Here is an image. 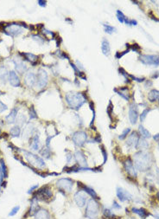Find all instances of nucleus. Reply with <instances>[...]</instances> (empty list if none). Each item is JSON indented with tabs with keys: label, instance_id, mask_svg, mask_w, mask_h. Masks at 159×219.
Instances as JSON below:
<instances>
[{
	"label": "nucleus",
	"instance_id": "obj_55",
	"mask_svg": "<svg viewBox=\"0 0 159 219\" xmlns=\"http://www.w3.org/2000/svg\"><path fill=\"white\" fill-rule=\"evenodd\" d=\"M8 109V107L0 101V113H3Z\"/></svg>",
	"mask_w": 159,
	"mask_h": 219
},
{
	"label": "nucleus",
	"instance_id": "obj_11",
	"mask_svg": "<svg viewBox=\"0 0 159 219\" xmlns=\"http://www.w3.org/2000/svg\"><path fill=\"white\" fill-rule=\"evenodd\" d=\"M48 82V73L42 69H39L37 76V86L38 88H43Z\"/></svg>",
	"mask_w": 159,
	"mask_h": 219
},
{
	"label": "nucleus",
	"instance_id": "obj_46",
	"mask_svg": "<svg viewBox=\"0 0 159 219\" xmlns=\"http://www.w3.org/2000/svg\"><path fill=\"white\" fill-rule=\"evenodd\" d=\"M32 38H33L34 40L37 41V43L39 44H44L45 40L42 38V37H41L40 36H37V35H34V36H32Z\"/></svg>",
	"mask_w": 159,
	"mask_h": 219
},
{
	"label": "nucleus",
	"instance_id": "obj_26",
	"mask_svg": "<svg viewBox=\"0 0 159 219\" xmlns=\"http://www.w3.org/2000/svg\"><path fill=\"white\" fill-rule=\"evenodd\" d=\"M101 51L106 56H108L111 54V47L109 41L107 38H103V40L101 42Z\"/></svg>",
	"mask_w": 159,
	"mask_h": 219
},
{
	"label": "nucleus",
	"instance_id": "obj_53",
	"mask_svg": "<svg viewBox=\"0 0 159 219\" xmlns=\"http://www.w3.org/2000/svg\"><path fill=\"white\" fill-rule=\"evenodd\" d=\"M37 188H39V185H34L30 187V189L28 190V194H31L35 192V190H37Z\"/></svg>",
	"mask_w": 159,
	"mask_h": 219
},
{
	"label": "nucleus",
	"instance_id": "obj_39",
	"mask_svg": "<svg viewBox=\"0 0 159 219\" xmlns=\"http://www.w3.org/2000/svg\"><path fill=\"white\" fill-rule=\"evenodd\" d=\"M130 133H131V128H126V129H125V130L122 132V133L118 136V139L123 140V139H126V138L128 137V135H129Z\"/></svg>",
	"mask_w": 159,
	"mask_h": 219
},
{
	"label": "nucleus",
	"instance_id": "obj_44",
	"mask_svg": "<svg viewBox=\"0 0 159 219\" xmlns=\"http://www.w3.org/2000/svg\"><path fill=\"white\" fill-rule=\"evenodd\" d=\"M19 210H20V206L19 205H17L15 207H13V208L11 209L10 213H9V216H14L15 215H17V212L19 211Z\"/></svg>",
	"mask_w": 159,
	"mask_h": 219
},
{
	"label": "nucleus",
	"instance_id": "obj_60",
	"mask_svg": "<svg viewBox=\"0 0 159 219\" xmlns=\"http://www.w3.org/2000/svg\"><path fill=\"white\" fill-rule=\"evenodd\" d=\"M153 139H154V140H156V141L159 142V133H157V134H156V135L153 136Z\"/></svg>",
	"mask_w": 159,
	"mask_h": 219
},
{
	"label": "nucleus",
	"instance_id": "obj_3",
	"mask_svg": "<svg viewBox=\"0 0 159 219\" xmlns=\"http://www.w3.org/2000/svg\"><path fill=\"white\" fill-rule=\"evenodd\" d=\"M85 208V217L87 219H97L100 215V206L96 199H89Z\"/></svg>",
	"mask_w": 159,
	"mask_h": 219
},
{
	"label": "nucleus",
	"instance_id": "obj_22",
	"mask_svg": "<svg viewBox=\"0 0 159 219\" xmlns=\"http://www.w3.org/2000/svg\"><path fill=\"white\" fill-rule=\"evenodd\" d=\"M39 209H40V207L38 205V201L35 198H32L30 201V207L28 211L27 215H28V216H34Z\"/></svg>",
	"mask_w": 159,
	"mask_h": 219
},
{
	"label": "nucleus",
	"instance_id": "obj_8",
	"mask_svg": "<svg viewBox=\"0 0 159 219\" xmlns=\"http://www.w3.org/2000/svg\"><path fill=\"white\" fill-rule=\"evenodd\" d=\"M56 186L65 192H71L74 187V180L69 178H62L56 181Z\"/></svg>",
	"mask_w": 159,
	"mask_h": 219
},
{
	"label": "nucleus",
	"instance_id": "obj_27",
	"mask_svg": "<svg viewBox=\"0 0 159 219\" xmlns=\"http://www.w3.org/2000/svg\"><path fill=\"white\" fill-rule=\"evenodd\" d=\"M132 212L134 214H137L143 219H145L148 216H150V213L144 208H134L133 207L132 209Z\"/></svg>",
	"mask_w": 159,
	"mask_h": 219
},
{
	"label": "nucleus",
	"instance_id": "obj_52",
	"mask_svg": "<svg viewBox=\"0 0 159 219\" xmlns=\"http://www.w3.org/2000/svg\"><path fill=\"white\" fill-rule=\"evenodd\" d=\"M112 209H114V210H118H118H121V209H122V206L119 205L117 201H115V200L112 202Z\"/></svg>",
	"mask_w": 159,
	"mask_h": 219
},
{
	"label": "nucleus",
	"instance_id": "obj_1",
	"mask_svg": "<svg viewBox=\"0 0 159 219\" xmlns=\"http://www.w3.org/2000/svg\"><path fill=\"white\" fill-rule=\"evenodd\" d=\"M135 167L140 172H146L152 164V155L144 151H139L133 156Z\"/></svg>",
	"mask_w": 159,
	"mask_h": 219
},
{
	"label": "nucleus",
	"instance_id": "obj_19",
	"mask_svg": "<svg viewBox=\"0 0 159 219\" xmlns=\"http://www.w3.org/2000/svg\"><path fill=\"white\" fill-rule=\"evenodd\" d=\"M24 82L29 88H32L34 85L37 83V76L34 74V72L29 71L28 73L25 74Z\"/></svg>",
	"mask_w": 159,
	"mask_h": 219
},
{
	"label": "nucleus",
	"instance_id": "obj_24",
	"mask_svg": "<svg viewBox=\"0 0 159 219\" xmlns=\"http://www.w3.org/2000/svg\"><path fill=\"white\" fill-rule=\"evenodd\" d=\"M30 146V148L34 150V151H38L39 150V148H40V137H39V134L36 133L31 137Z\"/></svg>",
	"mask_w": 159,
	"mask_h": 219
},
{
	"label": "nucleus",
	"instance_id": "obj_51",
	"mask_svg": "<svg viewBox=\"0 0 159 219\" xmlns=\"http://www.w3.org/2000/svg\"><path fill=\"white\" fill-rule=\"evenodd\" d=\"M130 51V50L129 49H127L126 50H125V51H123V52H117L116 53V55H115V56H116V58L117 59H120L121 57H122L123 55H125L126 54H127L128 52Z\"/></svg>",
	"mask_w": 159,
	"mask_h": 219
},
{
	"label": "nucleus",
	"instance_id": "obj_48",
	"mask_svg": "<svg viewBox=\"0 0 159 219\" xmlns=\"http://www.w3.org/2000/svg\"><path fill=\"white\" fill-rule=\"evenodd\" d=\"M125 23H126V24H127V25H130V26H136V25H137V21H136V20H134V19L126 18Z\"/></svg>",
	"mask_w": 159,
	"mask_h": 219
},
{
	"label": "nucleus",
	"instance_id": "obj_6",
	"mask_svg": "<svg viewBox=\"0 0 159 219\" xmlns=\"http://www.w3.org/2000/svg\"><path fill=\"white\" fill-rule=\"evenodd\" d=\"M3 31L4 34L10 37H17L23 31L22 26L20 25L17 23H9L7 25L3 26Z\"/></svg>",
	"mask_w": 159,
	"mask_h": 219
},
{
	"label": "nucleus",
	"instance_id": "obj_25",
	"mask_svg": "<svg viewBox=\"0 0 159 219\" xmlns=\"http://www.w3.org/2000/svg\"><path fill=\"white\" fill-rule=\"evenodd\" d=\"M35 133V128L32 124H28L26 126V128L23 129V133H22V138L24 139L31 138Z\"/></svg>",
	"mask_w": 159,
	"mask_h": 219
},
{
	"label": "nucleus",
	"instance_id": "obj_30",
	"mask_svg": "<svg viewBox=\"0 0 159 219\" xmlns=\"http://www.w3.org/2000/svg\"><path fill=\"white\" fill-rule=\"evenodd\" d=\"M102 214H103V217L105 219H115L117 217V215L112 211L111 209L105 207L102 211Z\"/></svg>",
	"mask_w": 159,
	"mask_h": 219
},
{
	"label": "nucleus",
	"instance_id": "obj_5",
	"mask_svg": "<svg viewBox=\"0 0 159 219\" xmlns=\"http://www.w3.org/2000/svg\"><path fill=\"white\" fill-rule=\"evenodd\" d=\"M53 196L52 190L49 186H42L38 190H36L33 194L32 198L37 199V201H48L50 200Z\"/></svg>",
	"mask_w": 159,
	"mask_h": 219
},
{
	"label": "nucleus",
	"instance_id": "obj_59",
	"mask_svg": "<svg viewBox=\"0 0 159 219\" xmlns=\"http://www.w3.org/2000/svg\"><path fill=\"white\" fill-rule=\"evenodd\" d=\"M4 174H3V172H2V170H1V168H0V184H2V182H3V180H4Z\"/></svg>",
	"mask_w": 159,
	"mask_h": 219
},
{
	"label": "nucleus",
	"instance_id": "obj_42",
	"mask_svg": "<svg viewBox=\"0 0 159 219\" xmlns=\"http://www.w3.org/2000/svg\"><path fill=\"white\" fill-rule=\"evenodd\" d=\"M151 108H145V109L142 112V113L140 114V121L141 122H144V120L146 119V117H147V114H148L149 113H150V111H151Z\"/></svg>",
	"mask_w": 159,
	"mask_h": 219
},
{
	"label": "nucleus",
	"instance_id": "obj_2",
	"mask_svg": "<svg viewBox=\"0 0 159 219\" xmlns=\"http://www.w3.org/2000/svg\"><path fill=\"white\" fill-rule=\"evenodd\" d=\"M65 100L67 102V104L71 109L79 110L87 102L86 96L82 93L79 92L70 91L66 94Z\"/></svg>",
	"mask_w": 159,
	"mask_h": 219
},
{
	"label": "nucleus",
	"instance_id": "obj_57",
	"mask_svg": "<svg viewBox=\"0 0 159 219\" xmlns=\"http://www.w3.org/2000/svg\"><path fill=\"white\" fill-rule=\"evenodd\" d=\"M76 67L78 68V70H84V67H83V65L82 64V62H79V61H76Z\"/></svg>",
	"mask_w": 159,
	"mask_h": 219
},
{
	"label": "nucleus",
	"instance_id": "obj_28",
	"mask_svg": "<svg viewBox=\"0 0 159 219\" xmlns=\"http://www.w3.org/2000/svg\"><path fill=\"white\" fill-rule=\"evenodd\" d=\"M21 55H22L27 61L32 62L34 65H35V64L37 63V61H38V55L32 54V53H29V52H27V53H21Z\"/></svg>",
	"mask_w": 159,
	"mask_h": 219
},
{
	"label": "nucleus",
	"instance_id": "obj_12",
	"mask_svg": "<svg viewBox=\"0 0 159 219\" xmlns=\"http://www.w3.org/2000/svg\"><path fill=\"white\" fill-rule=\"evenodd\" d=\"M116 195H117V197L118 198V200L120 201V202H122V203L132 199V195L130 193L128 190H125L122 187H117V189H116Z\"/></svg>",
	"mask_w": 159,
	"mask_h": 219
},
{
	"label": "nucleus",
	"instance_id": "obj_47",
	"mask_svg": "<svg viewBox=\"0 0 159 219\" xmlns=\"http://www.w3.org/2000/svg\"><path fill=\"white\" fill-rule=\"evenodd\" d=\"M113 91L115 92V93H117L119 96H121L123 99H125L126 101H129V96H127V95H126V94H124L123 92L119 91V90H118L117 88H114L113 89Z\"/></svg>",
	"mask_w": 159,
	"mask_h": 219
},
{
	"label": "nucleus",
	"instance_id": "obj_45",
	"mask_svg": "<svg viewBox=\"0 0 159 219\" xmlns=\"http://www.w3.org/2000/svg\"><path fill=\"white\" fill-rule=\"evenodd\" d=\"M65 152H67V154H66V161H67V164H69L71 161L73 160L74 156L73 155V154H72L71 152H68V151H65Z\"/></svg>",
	"mask_w": 159,
	"mask_h": 219
},
{
	"label": "nucleus",
	"instance_id": "obj_35",
	"mask_svg": "<svg viewBox=\"0 0 159 219\" xmlns=\"http://www.w3.org/2000/svg\"><path fill=\"white\" fill-rule=\"evenodd\" d=\"M7 77H9V74H7L6 69L4 68V67L0 68V81L4 83L5 81L7 80Z\"/></svg>",
	"mask_w": 159,
	"mask_h": 219
},
{
	"label": "nucleus",
	"instance_id": "obj_56",
	"mask_svg": "<svg viewBox=\"0 0 159 219\" xmlns=\"http://www.w3.org/2000/svg\"><path fill=\"white\" fill-rule=\"evenodd\" d=\"M132 50H133V51L139 52V51H140L141 48H140V46H139V45H138V44H133V45H132Z\"/></svg>",
	"mask_w": 159,
	"mask_h": 219
},
{
	"label": "nucleus",
	"instance_id": "obj_63",
	"mask_svg": "<svg viewBox=\"0 0 159 219\" xmlns=\"http://www.w3.org/2000/svg\"><path fill=\"white\" fill-rule=\"evenodd\" d=\"M1 43H2V39H0V44H1Z\"/></svg>",
	"mask_w": 159,
	"mask_h": 219
},
{
	"label": "nucleus",
	"instance_id": "obj_17",
	"mask_svg": "<svg viewBox=\"0 0 159 219\" xmlns=\"http://www.w3.org/2000/svg\"><path fill=\"white\" fill-rule=\"evenodd\" d=\"M78 187L80 188V190H83L85 193L87 194L90 197H92L93 199H96V200L100 199L98 194L96 193V191L93 190L92 187L88 186V185H84V184H82V183L81 182H78Z\"/></svg>",
	"mask_w": 159,
	"mask_h": 219
},
{
	"label": "nucleus",
	"instance_id": "obj_15",
	"mask_svg": "<svg viewBox=\"0 0 159 219\" xmlns=\"http://www.w3.org/2000/svg\"><path fill=\"white\" fill-rule=\"evenodd\" d=\"M74 156V159H75V161H76V163H77L79 166H81V167H88L87 157H86V155L82 151H81V150L76 151Z\"/></svg>",
	"mask_w": 159,
	"mask_h": 219
},
{
	"label": "nucleus",
	"instance_id": "obj_13",
	"mask_svg": "<svg viewBox=\"0 0 159 219\" xmlns=\"http://www.w3.org/2000/svg\"><path fill=\"white\" fill-rule=\"evenodd\" d=\"M124 168L126 170V172H127V174L131 176L132 178L136 179L137 176V170L136 167L134 166V164L132 160L131 159H127L125 162H124Z\"/></svg>",
	"mask_w": 159,
	"mask_h": 219
},
{
	"label": "nucleus",
	"instance_id": "obj_40",
	"mask_svg": "<svg viewBox=\"0 0 159 219\" xmlns=\"http://www.w3.org/2000/svg\"><path fill=\"white\" fill-rule=\"evenodd\" d=\"M17 121V123H18L17 126L21 127L22 125H24V123L26 122L25 116H24L23 114H19L18 116H17V121Z\"/></svg>",
	"mask_w": 159,
	"mask_h": 219
},
{
	"label": "nucleus",
	"instance_id": "obj_37",
	"mask_svg": "<svg viewBox=\"0 0 159 219\" xmlns=\"http://www.w3.org/2000/svg\"><path fill=\"white\" fill-rule=\"evenodd\" d=\"M0 168H1V170H2L3 174H4V179H6L8 176V170L7 167H6V164H5V162H4L3 159H0Z\"/></svg>",
	"mask_w": 159,
	"mask_h": 219
},
{
	"label": "nucleus",
	"instance_id": "obj_32",
	"mask_svg": "<svg viewBox=\"0 0 159 219\" xmlns=\"http://www.w3.org/2000/svg\"><path fill=\"white\" fill-rule=\"evenodd\" d=\"M40 154H41L42 157H43L44 159H50V158H51V149H50V147H47V146H45L42 147V149L40 151Z\"/></svg>",
	"mask_w": 159,
	"mask_h": 219
},
{
	"label": "nucleus",
	"instance_id": "obj_58",
	"mask_svg": "<svg viewBox=\"0 0 159 219\" xmlns=\"http://www.w3.org/2000/svg\"><path fill=\"white\" fill-rule=\"evenodd\" d=\"M37 4H39L41 7H46L47 2H46V1H43V0H39V1H37Z\"/></svg>",
	"mask_w": 159,
	"mask_h": 219
},
{
	"label": "nucleus",
	"instance_id": "obj_62",
	"mask_svg": "<svg viewBox=\"0 0 159 219\" xmlns=\"http://www.w3.org/2000/svg\"><path fill=\"white\" fill-rule=\"evenodd\" d=\"M157 199L159 200V191L157 192Z\"/></svg>",
	"mask_w": 159,
	"mask_h": 219
},
{
	"label": "nucleus",
	"instance_id": "obj_21",
	"mask_svg": "<svg viewBox=\"0 0 159 219\" xmlns=\"http://www.w3.org/2000/svg\"><path fill=\"white\" fill-rule=\"evenodd\" d=\"M35 219H51V215L48 212V210L43 208H40L34 216Z\"/></svg>",
	"mask_w": 159,
	"mask_h": 219
},
{
	"label": "nucleus",
	"instance_id": "obj_49",
	"mask_svg": "<svg viewBox=\"0 0 159 219\" xmlns=\"http://www.w3.org/2000/svg\"><path fill=\"white\" fill-rule=\"evenodd\" d=\"M56 55L59 57L60 59H69V57L67 56V55L66 54V53H64V52H62V51H57L56 52Z\"/></svg>",
	"mask_w": 159,
	"mask_h": 219
},
{
	"label": "nucleus",
	"instance_id": "obj_36",
	"mask_svg": "<svg viewBox=\"0 0 159 219\" xmlns=\"http://www.w3.org/2000/svg\"><path fill=\"white\" fill-rule=\"evenodd\" d=\"M103 27H104V31H105L106 33H107V34H110V35L117 30L115 27H113V26H112V25H109V24H107V23H103Z\"/></svg>",
	"mask_w": 159,
	"mask_h": 219
},
{
	"label": "nucleus",
	"instance_id": "obj_41",
	"mask_svg": "<svg viewBox=\"0 0 159 219\" xmlns=\"http://www.w3.org/2000/svg\"><path fill=\"white\" fill-rule=\"evenodd\" d=\"M29 114H30V120H34V119H37V111L35 110L34 107L32 106L30 108V111H29Z\"/></svg>",
	"mask_w": 159,
	"mask_h": 219
},
{
	"label": "nucleus",
	"instance_id": "obj_61",
	"mask_svg": "<svg viewBox=\"0 0 159 219\" xmlns=\"http://www.w3.org/2000/svg\"><path fill=\"white\" fill-rule=\"evenodd\" d=\"M155 217H156V219H159V215H158V214H157V215H155Z\"/></svg>",
	"mask_w": 159,
	"mask_h": 219
},
{
	"label": "nucleus",
	"instance_id": "obj_50",
	"mask_svg": "<svg viewBox=\"0 0 159 219\" xmlns=\"http://www.w3.org/2000/svg\"><path fill=\"white\" fill-rule=\"evenodd\" d=\"M127 76H129L132 80L135 81H137V82H142V81H144V78H138V77L134 76L131 75V74H127Z\"/></svg>",
	"mask_w": 159,
	"mask_h": 219
},
{
	"label": "nucleus",
	"instance_id": "obj_14",
	"mask_svg": "<svg viewBox=\"0 0 159 219\" xmlns=\"http://www.w3.org/2000/svg\"><path fill=\"white\" fill-rule=\"evenodd\" d=\"M128 115H129L130 122L132 125L136 124L139 114H138V107H137V105L135 102L132 103L130 105L129 114Z\"/></svg>",
	"mask_w": 159,
	"mask_h": 219
},
{
	"label": "nucleus",
	"instance_id": "obj_23",
	"mask_svg": "<svg viewBox=\"0 0 159 219\" xmlns=\"http://www.w3.org/2000/svg\"><path fill=\"white\" fill-rule=\"evenodd\" d=\"M13 62H14L15 69L17 71V73L22 75V74L25 72L26 70H27V66L24 64V62H22V60H20V59H14Z\"/></svg>",
	"mask_w": 159,
	"mask_h": 219
},
{
	"label": "nucleus",
	"instance_id": "obj_54",
	"mask_svg": "<svg viewBox=\"0 0 159 219\" xmlns=\"http://www.w3.org/2000/svg\"><path fill=\"white\" fill-rule=\"evenodd\" d=\"M112 107H113V106H112V102H109V105L107 106V113H108V115H109V117L111 118L112 116Z\"/></svg>",
	"mask_w": 159,
	"mask_h": 219
},
{
	"label": "nucleus",
	"instance_id": "obj_16",
	"mask_svg": "<svg viewBox=\"0 0 159 219\" xmlns=\"http://www.w3.org/2000/svg\"><path fill=\"white\" fill-rule=\"evenodd\" d=\"M139 135L137 132H132L127 138L126 140V146H128V148H137V145L139 140Z\"/></svg>",
	"mask_w": 159,
	"mask_h": 219
},
{
	"label": "nucleus",
	"instance_id": "obj_29",
	"mask_svg": "<svg viewBox=\"0 0 159 219\" xmlns=\"http://www.w3.org/2000/svg\"><path fill=\"white\" fill-rule=\"evenodd\" d=\"M148 100L151 102H159V90L157 89H152L149 92Z\"/></svg>",
	"mask_w": 159,
	"mask_h": 219
},
{
	"label": "nucleus",
	"instance_id": "obj_4",
	"mask_svg": "<svg viewBox=\"0 0 159 219\" xmlns=\"http://www.w3.org/2000/svg\"><path fill=\"white\" fill-rule=\"evenodd\" d=\"M21 151L23 153L24 157L31 166H35V167L39 168V169H43L46 167L45 161L41 157H39L38 155L33 154L31 152H29L27 150L21 149Z\"/></svg>",
	"mask_w": 159,
	"mask_h": 219
},
{
	"label": "nucleus",
	"instance_id": "obj_9",
	"mask_svg": "<svg viewBox=\"0 0 159 219\" xmlns=\"http://www.w3.org/2000/svg\"><path fill=\"white\" fill-rule=\"evenodd\" d=\"M74 200L78 207L83 208V207L87 205V201H88V195L87 193H85L83 190H78V191H76V192L74 193Z\"/></svg>",
	"mask_w": 159,
	"mask_h": 219
},
{
	"label": "nucleus",
	"instance_id": "obj_34",
	"mask_svg": "<svg viewBox=\"0 0 159 219\" xmlns=\"http://www.w3.org/2000/svg\"><path fill=\"white\" fill-rule=\"evenodd\" d=\"M21 134V128L19 126L16 125L13 128H11L10 130V135L12 137V138H17V137H19Z\"/></svg>",
	"mask_w": 159,
	"mask_h": 219
},
{
	"label": "nucleus",
	"instance_id": "obj_33",
	"mask_svg": "<svg viewBox=\"0 0 159 219\" xmlns=\"http://www.w3.org/2000/svg\"><path fill=\"white\" fill-rule=\"evenodd\" d=\"M149 143L147 142L146 139H144V138H139V140H138V143L137 145V148L136 149H139L140 151H143V150H145L148 148Z\"/></svg>",
	"mask_w": 159,
	"mask_h": 219
},
{
	"label": "nucleus",
	"instance_id": "obj_18",
	"mask_svg": "<svg viewBox=\"0 0 159 219\" xmlns=\"http://www.w3.org/2000/svg\"><path fill=\"white\" fill-rule=\"evenodd\" d=\"M9 82L11 84L12 87L14 88H18L21 86V81L19 79V77L17 76V75L16 73L14 70H11L9 72Z\"/></svg>",
	"mask_w": 159,
	"mask_h": 219
},
{
	"label": "nucleus",
	"instance_id": "obj_31",
	"mask_svg": "<svg viewBox=\"0 0 159 219\" xmlns=\"http://www.w3.org/2000/svg\"><path fill=\"white\" fill-rule=\"evenodd\" d=\"M138 132H139V133H140L141 137L144 138V139H150V138L152 137L151 133H150L146 128H144L142 125H140V126L138 127Z\"/></svg>",
	"mask_w": 159,
	"mask_h": 219
},
{
	"label": "nucleus",
	"instance_id": "obj_7",
	"mask_svg": "<svg viewBox=\"0 0 159 219\" xmlns=\"http://www.w3.org/2000/svg\"><path fill=\"white\" fill-rule=\"evenodd\" d=\"M72 141L74 142V146L78 147H82L87 142V134L84 131H76L74 132L72 135Z\"/></svg>",
	"mask_w": 159,
	"mask_h": 219
},
{
	"label": "nucleus",
	"instance_id": "obj_38",
	"mask_svg": "<svg viewBox=\"0 0 159 219\" xmlns=\"http://www.w3.org/2000/svg\"><path fill=\"white\" fill-rule=\"evenodd\" d=\"M116 17H117V18H118V22L121 23H125V22H126V17L125 16V14L123 13L122 11H119V10L116 11Z\"/></svg>",
	"mask_w": 159,
	"mask_h": 219
},
{
	"label": "nucleus",
	"instance_id": "obj_20",
	"mask_svg": "<svg viewBox=\"0 0 159 219\" xmlns=\"http://www.w3.org/2000/svg\"><path fill=\"white\" fill-rule=\"evenodd\" d=\"M19 108L18 107H14L11 110L10 113L8 114L5 120H6V122L8 124H13L15 123L16 121H17V113H18Z\"/></svg>",
	"mask_w": 159,
	"mask_h": 219
},
{
	"label": "nucleus",
	"instance_id": "obj_43",
	"mask_svg": "<svg viewBox=\"0 0 159 219\" xmlns=\"http://www.w3.org/2000/svg\"><path fill=\"white\" fill-rule=\"evenodd\" d=\"M100 151H101V154H102V156H103L104 161H103V164H106V162L107 161V152L106 151L105 149V146H100Z\"/></svg>",
	"mask_w": 159,
	"mask_h": 219
},
{
	"label": "nucleus",
	"instance_id": "obj_10",
	"mask_svg": "<svg viewBox=\"0 0 159 219\" xmlns=\"http://www.w3.org/2000/svg\"><path fill=\"white\" fill-rule=\"evenodd\" d=\"M140 62L148 66H154L157 67L159 66V56L156 55H141L139 57Z\"/></svg>",
	"mask_w": 159,
	"mask_h": 219
}]
</instances>
